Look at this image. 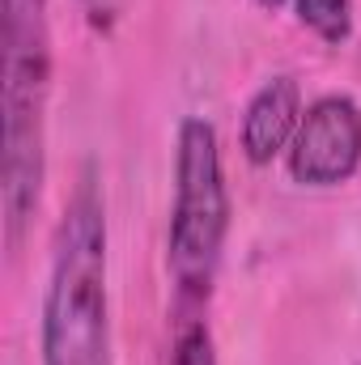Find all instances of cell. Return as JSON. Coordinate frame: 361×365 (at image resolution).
Listing matches in <instances>:
<instances>
[{
    "instance_id": "obj_3",
    "label": "cell",
    "mask_w": 361,
    "mask_h": 365,
    "mask_svg": "<svg viewBox=\"0 0 361 365\" xmlns=\"http://www.w3.org/2000/svg\"><path fill=\"white\" fill-rule=\"evenodd\" d=\"M230 230V191L221 170L217 132L208 119L191 115L179 123L175 145V208H171V276L183 302H204Z\"/></svg>"
},
{
    "instance_id": "obj_2",
    "label": "cell",
    "mask_w": 361,
    "mask_h": 365,
    "mask_svg": "<svg viewBox=\"0 0 361 365\" xmlns=\"http://www.w3.org/2000/svg\"><path fill=\"white\" fill-rule=\"evenodd\" d=\"M43 365H111L106 212L93 187V170L81 175L56 234L43 306Z\"/></svg>"
},
{
    "instance_id": "obj_7",
    "label": "cell",
    "mask_w": 361,
    "mask_h": 365,
    "mask_svg": "<svg viewBox=\"0 0 361 365\" xmlns=\"http://www.w3.org/2000/svg\"><path fill=\"white\" fill-rule=\"evenodd\" d=\"M171 365H217V353H213V336L204 323H187L175 340V357Z\"/></svg>"
},
{
    "instance_id": "obj_5",
    "label": "cell",
    "mask_w": 361,
    "mask_h": 365,
    "mask_svg": "<svg viewBox=\"0 0 361 365\" xmlns=\"http://www.w3.org/2000/svg\"><path fill=\"white\" fill-rule=\"evenodd\" d=\"M302 90L293 77H272L264 81L255 98L247 102V115H243V153L247 162L255 166H268L280 149L293 145L298 136V123H302Z\"/></svg>"
},
{
    "instance_id": "obj_6",
    "label": "cell",
    "mask_w": 361,
    "mask_h": 365,
    "mask_svg": "<svg viewBox=\"0 0 361 365\" xmlns=\"http://www.w3.org/2000/svg\"><path fill=\"white\" fill-rule=\"evenodd\" d=\"M293 9H298V21L332 47L345 43L353 30V4L349 0H293Z\"/></svg>"
},
{
    "instance_id": "obj_9",
    "label": "cell",
    "mask_w": 361,
    "mask_h": 365,
    "mask_svg": "<svg viewBox=\"0 0 361 365\" xmlns=\"http://www.w3.org/2000/svg\"><path fill=\"white\" fill-rule=\"evenodd\" d=\"M260 4H264V9H280V4H285V0H260Z\"/></svg>"
},
{
    "instance_id": "obj_4",
    "label": "cell",
    "mask_w": 361,
    "mask_h": 365,
    "mask_svg": "<svg viewBox=\"0 0 361 365\" xmlns=\"http://www.w3.org/2000/svg\"><path fill=\"white\" fill-rule=\"evenodd\" d=\"M361 166V106L345 93H327L306 106L289 145V175L306 187H336Z\"/></svg>"
},
{
    "instance_id": "obj_1",
    "label": "cell",
    "mask_w": 361,
    "mask_h": 365,
    "mask_svg": "<svg viewBox=\"0 0 361 365\" xmlns=\"http://www.w3.org/2000/svg\"><path fill=\"white\" fill-rule=\"evenodd\" d=\"M0 204L9 247L39 208L47 175V93H51V26L47 0H0Z\"/></svg>"
},
{
    "instance_id": "obj_8",
    "label": "cell",
    "mask_w": 361,
    "mask_h": 365,
    "mask_svg": "<svg viewBox=\"0 0 361 365\" xmlns=\"http://www.w3.org/2000/svg\"><path fill=\"white\" fill-rule=\"evenodd\" d=\"M81 9H86V21L98 34H111L119 13H123V0H81Z\"/></svg>"
}]
</instances>
